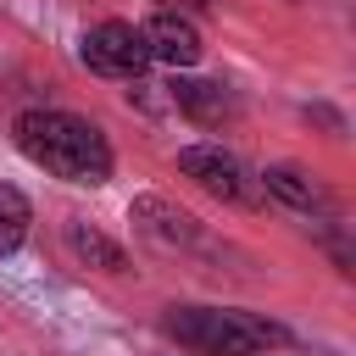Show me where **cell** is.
I'll return each mask as SVG.
<instances>
[{
  "label": "cell",
  "mask_w": 356,
  "mask_h": 356,
  "mask_svg": "<svg viewBox=\"0 0 356 356\" xmlns=\"http://www.w3.org/2000/svg\"><path fill=\"white\" fill-rule=\"evenodd\" d=\"M11 139H17V150L33 161V167H44L50 178H61V184H83V189H95V184H106L111 178V139L89 122V117H78V111H22L17 122H11Z\"/></svg>",
  "instance_id": "obj_1"
},
{
  "label": "cell",
  "mask_w": 356,
  "mask_h": 356,
  "mask_svg": "<svg viewBox=\"0 0 356 356\" xmlns=\"http://www.w3.org/2000/svg\"><path fill=\"white\" fill-rule=\"evenodd\" d=\"M161 328L195 356H256L267 345H284L278 323L256 312H234V306H167Z\"/></svg>",
  "instance_id": "obj_2"
},
{
  "label": "cell",
  "mask_w": 356,
  "mask_h": 356,
  "mask_svg": "<svg viewBox=\"0 0 356 356\" xmlns=\"http://www.w3.org/2000/svg\"><path fill=\"white\" fill-rule=\"evenodd\" d=\"M178 172L195 178L206 195H217V200H228V206H261V200H267V195H261V178H256L234 150H222V145H184V150H178Z\"/></svg>",
  "instance_id": "obj_3"
},
{
  "label": "cell",
  "mask_w": 356,
  "mask_h": 356,
  "mask_svg": "<svg viewBox=\"0 0 356 356\" xmlns=\"http://www.w3.org/2000/svg\"><path fill=\"white\" fill-rule=\"evenodd\" d=\"M78 61L89 67V72H100V78H139L145 67H150V50H145V33L134 28V22H95L89 33H83V44H78Z\"/></svg>",
  "instance_id": "obj_4"
},
{
  "label": "cell",
  "mask_w": 356,
  "mask_h": 356,
  "mask_svg": "<svg viewBox=\"0 0 356 356\" xmlns=\"http://www.w3.org/2000/svg\"><path fill=\"white\" fill-rule=\"evenodd\" d=\"M139 33H145L150 61H161V67H172V72H184V67H195V61L206 56L200 28H195L189 17H178V11H156V17H150Z\"/></svg>",
  "instance_id": "obj_5"
},
{
  "label": "cell",
  "mask_w": 356,
  "mask_h": 356,
  "mask_svg": "<svg viewBox=\"0 0 356 356\" xmlns=\"http://www.w3.org/2000/svg\"><path fill=\"white\" fill-rule=\"evenodd\" d=\"M167 100H172L189 122H200V128H222V122L239 117L234 89H222V83H211V78H172V83H167Z\"/></svg>",
  "instance_id": "obj_6"
},
{
  "label": "cell",
  "mask_w": 356,
  "mask_h": 356,
  "mask_svg": "<svg viewBox=\"0 0 356 356\" xmlns=\"http://www.w3.org/2000/svg\"><path fill=\"white\" fill-rule=\"evenodd\" d=\"M128 217H134V228L150 234L156 245H195V239H200V217L184 211V206L167 200V195H139V200L128 206Z\"/></svg>",
  "instance_id": "obj_7"
},
{
  "label": "cell",
  "mask_w": 356,
  "mask_h": 356,
  "mask_svg": "<svg viewBox=\"0 0 356 356\" xmlns=\"http://www.w3.org/2000/svg\"><path fill=\"white\" fill-rule=\"evenodd\" d=\"M256 178H261V195H267V200H278V206H289V211H300V217L334 211L328 189H323L306 167H295V161H278V167H267V172H256Z\"/></svg>",
  "instance_id": "obj_8"
},
{
  "label": "cell",
  "mask_w": 356,
  "mask_h": 356,
  "mask_svg": "<svg viewBox=\"0 0 356 356\" xmlns=\"http://www.w3.org/2000/svg\"><path fill=\"white\" fill-rule=\"evenodd\" d=\"M28 222H33V206H28V195H22L17 184H0V256L22 250V239H28Z\"/></svg>",
  "instance_id": "obj_9"
},
{
  "label": "cell",
  "mask_w": 356,
  "mask_h": 356,
  "mask_svg": "<svg viewBox=\"0 0 356 356\" xmlns=\"http://www.w3.org/2000/svg\"><path fill=\"white\" fill-rule=\"evenodd\" d=\"M67 245H72V256H78V261H89V267H106V273H122V245H111L100 228H83V222H72V228H67Z\"/></svg>",
  "instance_id": "obj_10"
}]
</instances>
